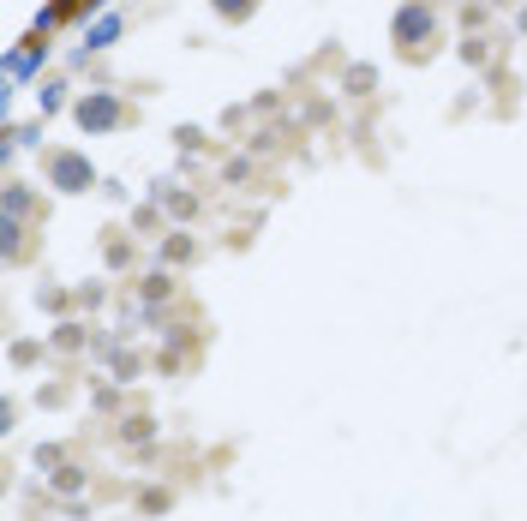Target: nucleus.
<instances>
[{
	"label": "nucleus",
	"mask_w": 527,
	"mask_h": 521,
	"mask_svg": "<svg viewBox=\"0 0 527 521\" xmlns=\"http://www.w3.org/2000/svg\"><path fill=\"white\" fill-rule=\"evenodd\" d=\"M156 204H162V210H168V222H180V228H186V222L198 216V198H192L186 186H168V180L156 186Z\"/></svg>",
	"instance_id": "8"
},
{
	"label": "nucleus",
	"mask_w": 527,
	"mask_h": 521,
	"mask_svg": "<svg viewBox=\"0 0 527 521\" xmlns=\"http://www.w3.org/2000/svg\"><path fill=\"white\" fill-rule=\"evenodd\" d=\"M162 264H168V270L198 264V240H192L186 228H168V234H162Z\"/></svg>",
	"instance_id": "11"
},
{
	"label": "nucleus",
	"mask_w": 527,
	"mask_h": 521,
	"mask_svg": "<svg viewBox=\"0 0 527 521\" xmlns=\"http://www.w3.org/2000/svg\"><path fill=\"white\" fill-rule=\"evenodd\" d=\"M36 468H42V474L66 468V444H42V450H36Z\"/></svg>",
	"instance_id": "27"
},
{
	"label": "nucleus",
	"mask_w": 527,
	"mask_h": 521,
	"mask_svg": "<svg viewBox=\"0 0 527 521\" xmlns=\"http://www.w3.org/2000/svg\"><path fill=\"white\" fill-rule=\"evenodd\" d=\"M90 6H108V0H90Z\"/></svg>",
	"instance_id": "31"
},
{
	"label": "nucleus",
	"mask_w": 527,
	"mask_h": 521,
	"mask_svg": "<svg viewBox=\"0 0 527 521\" xmlns=\"http://www.w3.org/2000/svg\"><path fill=\"white\" fill-rule=\"evenodd\" d=\"M132 504H138V516H168V510H174V492H168V486H138Z\"/></svg>",
	"instance_id": "15"
},
{
	"label": "nucleus",
	"mask_w": 527,
	"mask_h": 521,
	"mask_svg": "<svg viewBox=\"0 0 527 521\" xmlns=\"http://www.w3.org/2000/svg\"><path fill=\"white\" fill-rule=\"evenodd\" d=\"M516 30H522V36H527V0H522V12H516Z\"/></svg>",
	"instance_id": "29"
},
{
	"label": "nucleus",
	"mask_w": 527,
	"mask_h": 521,
	"mask_svg": "<svg viewBox=\"0 0 527 521\" xmlns=\"http://www.w3.org/2000/svg\"><path fill=\"white\" fill-rule=\"evenodd\" d=\"M132 294H138V312H144V318H156V312H162V306L174 300V270H168V264L144 270V276L132 282Z\"/></svg>",
	"instance_id": "4"
},
{
	"label": "nucleus",
	"mask_w": 527,
	"mask_h": 521,
	"mask_svg": "<svg viewBox=\"0 0 527 521\" xmlns=\"http://www.w3.org/2000/svg\"><path fill=\"white\" fill-rule=\"evenodd\" d=\"M222 180H228V186L252 180V156H228V162H222Z\"/></svg>",
	"instance_id": "26"
},
{
	"label": "nucleus",
	"mask_w": 527,
	"mask_h": 521,
	"mask_svg": "<svg viewBox=\"0 0 527 521\" xmlns=\"http://www.w3.org/2000/svg\"><path fill=\"white\" fill-rule=\"evenodd\" d=\"M108 372H114V384H138V372H144V354H138L132 342H120V348L108 354Z\"/></svg>",
	"instance_id": "14"
},
{
	"label": "nucleus",
	"mask_w": 527,
	"mask_h": 521,
	"mask_svg": "<svg viewBox=\"0 0 527 521\" xmlns=\"http://www.w3.org/2000/svg\"><path fill=\"white\" fill-rule=\"evenodd\" d=\"M102 264L108 270H132L138 264V234L132 228H108L102 234Z\"/></svg>",
	"instance_id": "6"
},
{
	"label": "nucleus",
	"mask_w": 527,
	"mask_h": 521,
	"mask_svg": "<svg viewBox=\"0 0 527 521\" xmlns=\"http://www.w3.org/2000/svg\"><path fill=\"white\" fill-rule=\"evenodd\" d=\"M84 486H90V468H84V462H66V468L48 474V498H60V504H72Z\"/></svg>",
	"instance_id": "7"
},
{
	"label": "nucleus",
	"mask_w": 527,
	"mask_h": 521,
	"mask_svg": "<svg viewBox=\"0 0 527 521\" xmlns=\"http://www.w3.org/2000/svg\"><path fill=\"white\" fill-rule=\"evenodd\" d=\"M48 354H96V336H90V324L84 318H60L54 330H48Z\"/></svg>",
	"instance_id": "5"
},
{
	"label": "nucleus",
	"mask_w": 527,
	"mask_h": 521,
	"mask_svg": "<svg viewBox=\"0 0 527 521\" xmlns=\"http://www.w3.org/2000/svg\"><path fill=\"white\" fill-rule=\"evenodd\" d=\"M258 6H264V0H210V12H216L222 24H246Z\"/></svg>",
	"instance_id": "19"
},
{
	"label": "nucleus",
	"mask_w": 527,
	"mask_h": 521,
	"mask_svg": "<svg viewBox=\"0 0 527 521\" xmlns=\"http://www.w3.org/2000/svg\"><path fill=\"white\" fill-rule=\"evenodd\" d=\"M36 306H48V312H60V318H66V306H78V300H72L66 288H36Z\"/></svg>",
	"instance_id": "22"
},
{
	"label": "nucleus",
	"mask_w": 527,
	"mask_h": 521,
	"mask_svg": "<svg viewBox=\"0 0 527 521\" xmlns=\"http://www.w3.org/2000/svg\"><path fill=\"white\" fill-rule=\"evenodd\" d=\"M0 252H6V264L24 258V222L18 216H0Z\"/></svg>",
	"instance_id": "16"
},
{
	"label": "nucleus",
	"mask_w": 527,
	"mask_h": 521,
	"mask_svg": "<svg viewBox=\"0 0 527 521\" xmlns=\"http://www.w3.org/2000/svg\"><path fill=\"white\" fill-rule=\"evenodd\" d=\"M72 120H78V132L102 138V132H120V126H132V120H138V108H132L120 90H84V96L72 102Z\"/></svg>",
	"instance_id": "2"
},
{
	"label": "nucleus",
	"mask_w": 527,
	"mask_h": 521,
	"mask_svg": "<svg viewBox=\"0 0 527 521\" xmlns=\"http://www.w3.org/2000/svg\"><path fill=\"white\" fill-rule=\"evenodd\" d=\"M174 144H180V150H204L210 132H204V126H174Z\"/></svg>",
	"instance_id": "25"
},
{
	"label": "nucleus",
	"mask_w": 527,
	"mask_h": 521,
	"mask_svg": "<svg viewBox=\"0 0 527 521\" xmlns=\"http://www.w3.org/2000/svg\"><path fill=\"white\" fill-rule=\"evenodd\" d=\"M66 396H72V390H66V384H48V390H42V396H36V402H42V408H66Z\"/></svg>",
	"instance_id": "28"
},
{
	"label": "nucleus",
	"mask_w": 527,
	"mask_h": 521,
	"mask_svg": "<svg viewBox=\"0 0 527 521\" xmlns=\"http://www.w3.org/2000/svg\"><path fill=\"white\" fill-rule=\"evenodd\" d=\"M60 102H66V84H42V90H36V108H42V120H48Z\"/></svg>",
	"instance_id": "24"
},
{
	"label": "nucleus",
	"mask_w": 527,
	"mask_h": 521,
	"mask_svg": "<svg viewBox=\"0 0 527 521\" xmlns=\"http://www.w3.org/2000/svg\"><path fill=\"white\" fill-rule=\"evenodd\" d=\"M372 84H378V72H372L366 60H354V66L342 72V90H348V96H372Z\"/></svg>",
	"instance_id": "18"
},
{
	"label": "nucleus",
	"mask_w": 527,
	"mask_h": 521,
	"mask_svg": "<svg viewBox=\"0 0 527 521\" xmlns=\"http://www.w3.org/2000/svg\"><path fill=\"white\" fill-rule=\"evenodd\" d=\"M462 60H468V66H492V42L468 30V42H462Z\"/></svg>",
	"instance_id": "21"
},
{
	"label": "nucleus",
	"mask_w": 527,
	"mask_h": 521,
	"mask_svg": "<svg viewBox=\"0 0 527 521\" xmlns=\"http://www.w3.org/2000/svg\"><path fill=\"white\" fill-rule=\"evenodd\" d=\"M390 42L402 60H432L438 42H444V24H438V6L432 0H402L396 18H390Z\"/></svg>",
	"instance_id": "1"
},
{
	"label": "nucleus",
	"mask_w": 527,
	"mask_h": 521,
	"mask_svg": "<svg viewBox=\"0 0 527 521\" xmlns=\"http://www.w3.org/2000/svg\"><path fill=\"white\" fill-rule=\"evenodd\" d=\"M42 186H54L60 198H78V192H90V186H102V180H96V168H90L84 150L48 144V150H42Z\"/></svg>",
	"instance_id": "3"
},
{
	"label": "nucleus",
	"mask_w": 527,
	"mask_h": 521,
	"mask_svg": "<svg viewBox=\"0 0 527 521\" xmlns=\"http://www.w3.org/2000/svg\"><path fill=\"white\" fill-rule=\"evenodd\" d=\"M120 30H126V18H120V12H102V18L84 30V54H102V48H114V42H120Z\"/></svg>",
	"instance_id": "9"
},
{
	"label": "nucleus",
	"mask_w": 527,
	"mask_h": 521,
	"mask_svg": "<svg viewBox=\"0 0 527 521\" xmlns=\"http://www.w3.org/2000/svg\"><path fill=\"white\" fill-rule=\"evenodd\" d=\"M162 228H168V210H162L156 198H150V204H132V234H138V240H156Z\"/></svg>",
	"instance_id": "13"
},
{
	"label": "nucleus",
	"mask_w": 527,
	"mask_h": 521,
	"mask_svg": "<svg viewBox=\"0 0 527 521\" xmlns=\"http://www.w3.org/2000/svg\"><path fill=\"white\" fill-rule=\"evenodd\" d=\"M486 6H510V0H486Z\"/></svg>",
	"instance_id": "30"
},
{
	"label": "nucleus",
	"mask_w": 527,
	"mask_h": 521,
	"mask_svg": "<svg viewBox=\"0 0 527 521\" xmlns=\"http://www.w3.org/2000/svg\"><path fill=\"white\" fill-rule=\"evenodd\" d=\"M0 216H42V204H36V192L24 186V180H6V192H0Z\"/></svg>",
	"instance_id": "10"
},
{
	"label": "nucleus",
	"mask_w": 527,
	"mask_h": 521,
	"mask_svg": "<svg viewBox=\"0 0 527 521\" xmlns=\"http://www.w3.org/2000/svg\"><path fill=\"white\" fill-rule=\"evenodd\" d=\"M72 300H78V312H102L108 306V288L102 282H84V288H72Z\"/></svg>",
	"instance_id": "20"
},
{
	"label": "nucleus",
	"mask_w": 527,
	"mask_h": 521,
	"mask_svg": "<svg viewBox=\"0 0 527 521\" xmlns=\"http://www.w3.org/2000/svg\"><path fill=\"white\" fill-rule=\"evenodd\" d=\"M90 408H96V414H120V384H102V390H90Z\"/></svg>",
	"instance_id": "23"
},
{
	"label": "nucleus",
	"mask_w": 527,
	"mask_h": 521,
	"mask_svg": "<svg viewBox=\"0 0 527 521\" xmlns=\"http://www.w3.org/2000/svg\"><path fill=\"white\" fill-rule=\"evenodd\" d=\"M120 444L126 450H156V420L150 414H120Z\"/></svg>",
	"instance_id": "12"
},
{
	"label": "nucleus",
	"mask_w": 527,
	"mask_h": 521,
	"mask_svg": "<svg viewBox=\"0 0 527 521\" xmlns=\"http://www.w3.org/2000/svg\"><path fill=\"white\" fill-rule=\"evenodd\" d=\"M42 354H48V342H30V336H18V342L6 348V366H12V372H24V366H36Z\"/></svg>",
	"instance_id": "17"
}]
</instances>
